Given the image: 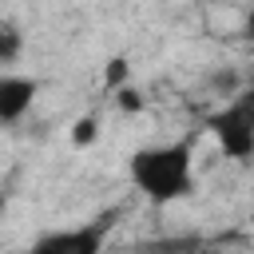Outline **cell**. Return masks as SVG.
Masks as SVG:
<instances>
[{"label":"cell","instance_id":"cell-5","mask_svg":"<svg viewBox=\"0 0 254 254\" xmlns=\"http://www.w3.org/2000/svg\"><path fill=\"white\" fill-rule=\"evenodd\" d=\"M24 56V32L12 20H0V75L12 71V64Z\"/></svg>","mask_w":254,"mask_h":254},{"label":"cell","instance_id":"cell-1","mask_svg":"<svg viewBox=\"0 0 254 254\" xmlns=\"http://www.w3.org/2000/svg\"><path fill=\"white\" fill-rule=\"evenodd\" d=\"M190 139H171V143H151L139 147L127 159V179L131 187L155 202V206H171L187 194H194V159H190Z\"/></svg>","mask_w":254,"mask_h":254},{"label":"cell","instance_id":"cell-6","mask_svg":"<svg viewBox=\"0 0 254 254\" xmlns=\"http://www.w3.org/2000/svg\"><path fill=\"white\" fill-rule=\"evenodd\" d=\"M99 111H87V115H79L75 119V127H71V143L75 147H91L95 139H99Z\"/></svg>","mask_w":254,"mask_h":254},{"label":"cell","instance_id":"cell-4","mask_svg":"<svg viewBox=\"0 0 254 254\" xmlns=\"http://www.w3.org/2000/svg\"><path fill=\"white\" fill-rule=\"evenodd\" d=\"M40 95V79L36 75H20V71H4L0 75V127L20 123L32 103Z\"/></svg>","mask_w":254,"mask_h":254},{"label":"cell","instance_id":"cell-3","mask_svg":"<svg viewBox=\"0 0 254 254\" xmlns=\"http://www.w3.org/2000/svg\"><path fill=\"white\" fill-rule=\"evenodd\" d=\"M111 226H115V210L95 214L79 226H56V230H44L28 246V254H103Z\"/></svg>","mask_w":254,"mask_h":254},{"label":"cell","instance_id":"cell-2","mask_svg":"<svg viewBox=\"0 0 254 254\" xmlns=\"http://www.w3.org/2000/svg\"><path fill=\"white\" fill-rule=\"evenodd\" d=\"M210 139L218 143V151L234 163H254V87L234 91L222 107H214L206 119Z\"/></svg>","mask_w":254,"mask_h":254},{"label":"cell","instance_id":"cell-8","mask_svg":"<svg viewBox=\"0 0 254 254\" xmlns=\"http://www.w3.org/2000/svg\"><path fill=\"white\" fill-rule=\"evenodd\" d=\"M115 99H119V107H123V111H139V107H143V95H139L135 87H123V91H115Z\"/></svg>","mask_w":254,"mask_h":254},{"label":"cell","instance_id":"cell-9","mask_svg":"<svg viewBox=\"0 0 254 254\" xmlns=\"http://www.w3.org/2000/svg\"><path fill=\"white\" fill-rule=\"evenodd\" d=\"M242 28H246V36H250V40H254V8H250V12H246V24H242Z\"/></svg>","mask_w":254,"mask_h":254},{"label":"cell","instance_id":"cell-7","mask_svg":"<svg viewBox=\"0 0 254 254\" xmlns=\"http://www.w3.org/2000/svg\"><path fill=\"white\" fill-rule=\"evenodd\" d=\"M107 87H111V91H123V87H127V60H123V56H115V60L107 64Z\"/></svg>","mask_w":254,"mask_h":254},{"label":"cell","instance_id":"cell-10","mask_svg":"<svg viewBox=\"0 0 254 254\" xmlns=\"http://www.w3.org/2000/svg\"><path fill=\"white\" fill-rule=\"evenodd\" d=\"M250 87H254V64H250Z\"/></svg>","mask_w":254,"mask_h":254}]
</instances>
